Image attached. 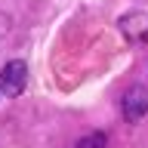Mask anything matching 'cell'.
I'll return each mask as SVG.
<instances>
[{"label":"cell","mask_w":148,"mask_h":148,"mask_svg":"<svg viewBox=\"0 0 148 148\" xmlns=\"http://www.w3.org/2000/svg\"><path fill=\"white\" fill-rule=\"evenodd\" d=\"M0 86L6 96H22L28 86V65L22 59H12V62L3 65V71H0Z\"/></svg>","instance_id":"6da1fadb"},{"label":"cell","mask_w":148,"mask_h":148,"mask_svg":"<svg viewBox=\"0 0 148 148\" xmlns=\"http://www.w3.org/2000/svg\"><path fill=\"white\" fill-rule=\"evenodd\" d=\"M120 34L127 37L130 43H148V16L145 12H127V16H120Z\"/></svg>","instance_id":"7a4b0ae2"},{"label":"cell","mask_w":148,"mask_h":148,"mask_svg":"<svg viewBox=\"0 0 148 148\" xmlns=\"http://www.w3.org/2000/svg\"><path fill=\"white\" fill-rule=\"evenodd\" d=\"M120 108H123L127 120H142L148 114V90L145 86H130L120 99Z\"/></svg>","instance_id":"3957f363"},{"label":"cell","mask_w":148,"mask_h":148,"mask_svg":"<svg viewBox=\"0 0 148 148\" xmlns=\"http://www.w3.org/2000/svg\"><path fill=\"white\" fill-rule=\"evenodd\" d=\"M77 148H108V136L105 133H90L86 139H80Z\"/></svg>","instance_id":"277c9868"},{"label":"cell","mask_w":148,"mask_h":148,"mask_svg":"<svg viewBox=\"0 0 148 148\" xmlns=\"http://www.w3.org/2000/svg\"><path fill=\"white\" fill-rule=\"evenodd\" d=\"M0 99H3V86H0Z\"/></svg>","instance_id":"5b68a950"}]
</instances>
